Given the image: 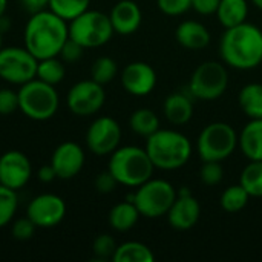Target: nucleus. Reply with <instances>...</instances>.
<instances>
[{
	"label": "nucleus",
	"mask_w": 262,
	"mask_h": 262,
	"mask_svg": "<svg viewBox=\"0 0 262 262\" xmlns=\"http://www.w3.org/2000/svg\"><path fill=\"white\" fill-rule=\"evenodd\" d=\"M69 38V25L51 9L31 14L25 28V48L37 58L57 57Z\"/></svg>",
	"instance_id": "f257e3e1"
},
{
	"label": "nucleus",
	"mask_w": 262,
	"mask_h": 262,
	"mask_svg": "<svg viewBox=\"0 0 262 262\" xmlns=\"http://www.w3.org/2000/svg\"><path fill=\"white\" fill-rule=\"evenodd\" d=\"M220 54L226 64L236 69H253L262 63V31L252 23L227 28L221 37Z\"/></svg>",
	"instance_id": "f03ea898"
},
{
	"label": "nucleus",
	"mask_w": 262,
	"mask_h": 262,
	"mask_svg": "<svg viewBox=\"0 0 262 262\" xmlns=\"http://www.w3.org/2000/svg\"><path fill=\"white\" fill-rule=\"evenodd\" d=\"M146 152L155 167L175 170L183 167L192 157V144L186 135L170 129H158L147 137Z\"/></svg>",
	"instance_id": "7ed1b4c3"
},
{
	"label": "nucleus",
	"mask_w": 262,
	"mask_h": 262,
	"mask_svg": "<svg viewBox=\"0 0 262 262\" xmlns=\"http://www.w3.org/2000/svg\"><path fill=\"white\" fill-rule=\"evenodd\" d=\"M154 163L146 149L137 146L118 147L111 154L107 170L115 177L118 184L138 187L152 178Z\"/></svg>",
	"instance_id": "20e7f679"
},
{
	"label": "nucleus",
	"mask_w": 262,
	"mask_h": 262,
	"mask_svg": "<svg viewBox=\"0 0 262 262\" xmlns=\"http://www.w3.org/2000/svg\"><path fill=\"white\" fill-rule=\"evenodd\" d=\"M18 109L34 121H46L58 109V94L52 84L34 78L18 89Z\"/></svg>",
	"instance_id": "39448f33"
},
{
	"label": "nucleus",
	"mask_w": 262,
	"mask_h": 262,
	"mask_svg": "<svg viewBox=\"0 0 262 262\" xmlns=\"http://www.w3.org/2000/svg\"><path fill=\"white\" fill-rule=\"evenodd\" d=\"M112 34L114 28L111 18L101 11L88 9L69 23V37L80 43L84 49L106 45Z\"/></svg>",
	"instance_id": "423d86ee"
},
{
	"label": "nucleus",
	"mask_w": 262,
	"mask_h": 262,
	"mask_svg": "<svg viewBox=\"0 0 262 262\" xmlns=\"http://www.w3.org/2000/svg\"><path fill=\"white\" fill-rule=\"evenodd\" d=\"M238 146V135L235 129L223 121L207 124L196 143L198 155L203 161H224Z\"/></svg>",
	"instance_id": "0eeeda50"
},
{
	"label": "nucleus",
	"mask_w": 262,
	"mask_h": 262,
	"mask_svg": "<svg viewBox=\"0 0 262 262\" xmlns=\"http://www.w3.org/2000/svg\"><path fill=\"white\" fill-rule=\"evenodd\" d=\"M177 198L175 187L164 180H147L134 193V204L141 216L160 218L167 215Z\"/></svg>",
	"instance_id": "6e6552de"
},
{
	"label": "nucleus",
	"mask_w": 262,
	"mask_h": 262,
	"mask_svg": "<svg viewBox=\"0 0 262 262\" xmlns=\"http://www.w3.org/2000/svg\"><path fill=\"white\" fill-rule=\"evenodd\" d=\"M229 86V72L223 63L204 61L192 74L189 89L200 100L210 101L220 98Z\"/></svg>",
	"instance_id": "1a4fd4ad"
},
{
	"label": "nucleus",
	"mask_w": 262,
	"mask_h": 262,
	"mask_svg": "<svg viewBox=\"0 0 262 262\" xmlns=\"http://www.w3.org/2000/svg\"><path fill=\"white\" fill-rule=\"evenodd\" d=\"M38 60L18 46L0 49V78L11 84H25L35 78Z\"/></svg>",
	"instance_id": "9d476101"
},
{
	"label": "nucleus",
	"mask_w": 262,
	"mask_h": 262,
	"mask_svg": "<svg viewBox=\"0 0 262 262\" xmlns=\"http://www.w3.org/2000/svg\"><path fill=\"white\" fill-rule=\"evenodd\" d=\"M104 100L106 94L103 84L94 81L92 78L75 83L66 95L68 109L77 117H89L97 114L103 107Z\"/></svg>",
	"instance_id": "9b49d317"
},
{
	"label": "nucleus",
	"mask_w": 262,
	"mask_h": 262,
	"mask_svg": "<svg viewBox=\"0 0 262 262\" xmlns=\"http://www.w3.org/2000/svg\"><path fill=\"white\" fill-rule=\"evenodd\" d=\"M121 141V127L111 117H98L92 121L86 132V144L89 150L98 157L111 155L118 149Z\"/></svg>",
	"instance_id": "f8f14e48"
},
{
	"label": "nucleus",
	"mask_w": 262,
	"mask_h": 262,
	"mask_svg": "<svg viewBox=\"0 0 262 262\" xmlns=\"http://www.w3.org/2000/svg\"><path fill=\"white\" fill-rule=\"evenodd\" d=\"M66 215V204L63 198L54 193H41L31 200L26 209V216L40 229H51L58 226Z\"/></svg>",
	"instance_id": "ddd939ff"
},
{
	"label": "nucleus",
	"mask_w": 262,
	"mask_h": 262,
	"mask_svg": "<svg viewBox=\"0 0 262 262\" xmlns=\"http://www.w3.org/2000/svg\"><path fill=\"white\" fill-rule=\"evenodd\" d=\"M31 175L32 166L23 152L8 150L0 157V184L18 190L28 184Z\"/></svg>",
	"instance_id": "4468645a"
},
{
	"label": "nucleus",
	"mask_w": 262,
	"mask_h": 262,
	"mask_svg": "<svg viewBox=\"0 0 262 262\" xmlns=\"http://www.w3.org/2000/svg\"><path fill=\"white\" fill-rule=\"evenodd\" d=\"M201 216V206L187 187H181L167 212L169 224L175 230L192 229Z\"/></svg>",
	"instance_id": "2eb2a0df"
},
{
	"label": "nucleus",
	"mask_w": 262,
	"mask_h": 262,
	"mask_svg": "<svg viewBox=\"0 0 262 262\" xmlns=\"http://www.w3.org/2000/svg\"><path fill=\"white\" fill-rule=\"evenodd\" d=\"M121 84L126 92L135 97L149 95L157 84L155 69L144 61L129 63L121 72Z\"/></svg>",
	"instance_id": "dca6fc26"
},
{
	"label": "nucleus",
	"mask_w": 262,
	"mask_h": 262,
	"mask_svg": "<svg viewBox=\"0 0 262 262\" xmlns=\"http://www.w3.org/2000/svg\"><path fill=\"white\" fill-rule=\"evenodd\" d=\"M51 164L55 169L57 178L71 180L81 172L84 166V152L80 144L74 141H64L55 147Z\"/></svg>",
	"instance_id": "f3484780"
},
{
	"label": "nucleus",
	"mask_w": 262,
	"mask_h": 262,
	"mask_svg": "<svg viewBox=\"0 0 262 262\" xmlns=\"http://www.w3.org/2000/svg\"><path fill=\"white\" fill-rule=\"evenodd\" d=\"M114 32L121 35L134 34L143 20L140 6L134 0H120L109 14Z\"/></svg>",
	"instance_id": "a211bd4d"
},
{
	"label": "nucleus",
	"mask_w": 262,
	"mask_h": 262,
	"mask_svg": "<svg viewBox=\"0 0 262 262\" xmlns=\"http://www.w3.org/2000/svg\"><path fill=\"white\" fill-rule=\"evenodd\" d=\"M177 41L186 49H203L210 43V32L207 28L195 20H184L175 31Z\"/></svg>",
	"instance_id": "6ab92c4d"
},
{
	"label": "nucleus",
	"mask_w": 262,
	"mask_h": 262,
	"mask_svg": "<svg viewBox=\"0 0 262 262\" xmlns=\"http://www.w3.org/2000/svg\"><path fill=\"white\" fill-rule=\"evenodd\" d=\"M238 144L250 161L262 160V118H252L239 134Z\"/></svg>",
	"instance_id": "aec40b11"
},
{
	"label": "nucleus",
	"mask_w": 262,
	"mask_h": 262,
	"mask_svg": "<svg viewBox=\"0 0 262 262\" xmlns=\"http://www.w3.org/2000/svg\"><path fill=\"white\" fill-rule=\"evenodd\" d=\"M163 111L169 123L175 126H181L190 121L193 115V104H192V100L186 94L175 92L166 98L163 104Z\"/></svg>",
	"instance_id": "412c9836"
},
{
	"label": "nucleus",
	"mask_w": 262,
	"mask_h": 262,
	"mask_svg": "<svg viewBox=\"0 0 262 262\" xmlns=\"http://www.w3.org/2000/svg\"><path fill=\"white\" fill-rule=\"evenodd\" d=\"M140 212L137 209V206L132 201H123L118 203L117 206H114L109 212V224L114 230L117 232H127L130 230L138 218H140Z\"/></svg>",
	"instance_id": "4be33fe9"
},
{
	"label": "nucleus",
	"mask_w": 262,
	"mask_h": 262,
	"mask_svg": "<svg viewBox=\"0 0 262 262\" xmlns=\"http://www.w3.org/2000/svg\"><path fill=\"white\" fill-rule=\"evenodd\" d=\"M249 14L247 0H221L216 9L220 23L227 29L246 21Z\"/></svg>",
	"instance_id": "5701e85b"
},
{
	"label": "nucleus",
	"mask_w": 262,
	"mask_h": 262,
	"mask_svg": "<svg viewBox=\"0 0 262 262\" xmlns=\"http://www.w3.org/2000/svg\"><path fill=\"white\" fill-rule=\"evenodd\" d=\"M238 103L243 112L252 118H262V84L250 83L246 84L238 95Z\"/></svg>",
	"instance_id": "b1692460"
},
{
	"label": "nucleus",
	"mask_w": 262,
	"mask_h": 262,
	"mask_svg": "<svg viewBox=\"0 0 262 262\" xmlns=\"http://www.w3.org/2000/svg\"><path fill=\"white\" fill-rule=\"evenodd\" d=\"M112 259L114 262H154L155 256L146 244L129 241L117 247Z\"/></svg>",
	"instance_id": "393cba45"
},
{
	"label": "nucleus",
	"mask_w": 262,
	"mask_h": 262,
	"mask_svg": "<svg viewBox=\"0 0 262 262\" xmlns=\"http://www.w3.org/2000/svg\"><path fill=\"white\" fill-rule=\"evenodd\" d=\"M129 126L130 129L141 137H150L152 134H155L160 129V120L157 117V114L150 109H137L130 118H129Z\"/></svg>",
	"instance_id": "a878e982"
},
{
	"label": "nucleus",
	"mask_w": 262,
	"mask_h": 262,
	"mask_svg": "<svg viewBox=\"0 0 262 262\" xmlns=\"http://www.w3.org/2000/svg\"><path fill=\"white\" fill-rule=\"evenodd\" d=\"M64 75H66V69H64V64H63V60H60L58 55L38 60L35 78L55 86L60 81H63Z\"/></svg>",
	"instance_id": "bb28decb"
},
{
	"label": "nucleus",
	"mask_w": 262,
	"mask_h": 262,
	"mask_svg": "<svg viewBox=\"0 0 262 262\" xmlns=\"http://www.w3.org/2000/svg\"><path fill=\"white\" fill-rule=\"evenodd\" d=\"M239 184L249 192L250 196L261 198L262 196V160L250 161L241 173Z\"/></svg>",
	"instance_id": "cd10ccee"
},
{
	"label": "nucleus",
	"mask_w": 262,
	"mask_h": 262,
	"mask_svg": "<svg viewBox=\"0 0 262 262\" xmlns=\"http://www.w3.org/2000/svg\"><path fill=\"white\" fill-rule=\"evenodd\" d=\"M249 192L241 186H230L227 187L223 195H221V200H220V204H221V209L229 212V213H236L239 210H243L247 203H249Z\"/></svg>",
	"instance_id": "c85d7f7f"
},
{
	"label": "nucleus",
	"mask_w": 262,
	"mask_h": 262,
	"mask_svg": "<svg viewBox=\"0 0 262 262\" xmlns=\"http://www.w3.org/2000/svg\"><path fill=\"white\" fill-rule=\"evenodd\" d=\"M91 0H49V9L66 21L74 20L89 9Z\"/></svg>",
	"instance_id": "c756f323"
},
{
	"label": "nucleus",
	"mask_w": 262,
	"mask_h": 262,
	"mask_svg": "<svg viewBox=\"0 0 262 262\" xmlns=\"http://www.w3.org/2000/svg\"><path fill=\"white\" fill-rule=\"evenodd\" d=\"M118 72V66L111 57H98L91 66V78L100 84L111 83Z\"/></svg>",
	"instance_id": "7c9ffc66"
},
{
	"label": "nucleus",
	"mask_w": 262,
	"mask_h": 262,
	"mask_svg": "<svg viewBox=\"0 0 262 262\" xmlns=\"http://www.w3.org/2000/svg\"><path fill=\"white\" fill-rule=\"evenodd\" d=\"M18 207L17 190L0 184V229L8 226Z\"/></svg>",
	"instance_id": "2f4dec72"
},
{
	"label": "nucleus",
	"mask_w": 262,
	"mask_h": 262,
	"mask_svg": "<svg viewBox=\"0 0 262 262\" xmlns=\"http://www.w3.org/2000/svg\"><path fill=\"white\" fill-rule=\"evenodd\" d=\"M117 243L115 239L107 235V233H103V235H98L95 239H94V244H92V252L94 255L97 256V259H109V258H114V253L117 250Z\"/></svg>",
	"instance_id": "473e14b6"
},
{
	"label": "nucleus",
	"mask_w": 262,
	"mask_h": 262,
	"mask_svg": "<svg viewBox=\"0 0 262 262\" xmlns=\"http://www.w3.org/2000/svg\"><path fill=\"white\" fill-rule=\"evenodd\" d=\"M203 167L200 170V178L206 186H218L224 178V169L221 161H203Z\"/></svg>",
	"instance_id": "72a5a7b5"
},
{
	"label": "nucleus",
	"mask_w": 262,
	"mask_h": 262,
	"mask_svg": "<svg viewBox=\"0 0 262 262\" xmlns=\"http://www.w3.org/2000/svg\"><path fill=\"white\" fill-rule=\"evenodd\" d=\"M37 226L26 216V218H20L12 224L11 233L14 236V239L17 241H29L34 236Z\"/></svg>",
	"instance_id": "f704fd0d"
},
{
	"label": "nucleus",
	"mask_w": 262,
	"mask_h": 262,
	"mask_svg": "<svg viewBox=\"0 0 262 262\" xmlns=\"http://www.w3.org/2000/svg\"><path fill=\"white\" fill-rule=\"evenodd\" d=\"M157 5L166 15H181L192 8V0H157Z\"/></svg>",
	"instance_id": "c9c22d12"
},
{
	"label": "nucleus",
	"mask_w": 262,
	"mask_h": 262,
	"mask_svg": "<svg viewBox=\"0 0 262 262\" xmlns=\"http://www.w3.org/2000/svg\"><path fill=\"white\" fill-rule=\"evenodd\" d=\"M83 51H84V48H83L80 43H77L75 40H72V38L69 37V38L64 41V45L61 46L58 57H60L63 61H66V63H75V61H78V60L81 58Z\"/></svg>",
	"instance_id": "e433bc0d"
},
{
	"label": "nucleus",
	"mask_w": 262,
	"mask_h": 262,
	"mask_svg": "<svg viewBox=\"0 0 262 262\" xmlns=\"http://www.w3.org/2000/svg\"><path fill=\"white\" fill-rule=\"evenodd\" d=\"M18 109V92L0 89V115H11Z\"/></svg>",
	"instance_id": "4c0bfd02"
},
{
	"label": "nucleus",
	"mask_w": 262,
	"mask_h": 262,
	"mask_svg": "<svg viewBox=\"0 0 262 262\" xmlns=\"http://www.w3.org/2000/svg\"><path fill=\"white\" fill-rule=\"evenodd\" d=\"M94 184H95L97 192H100V193L106 195V193L114 192V189L117 187L118 181L115 180V177H114L109 170H106V172H101V173H98V175H97V178H95Z\"/></svg>",
	"instance_id": "58836bf2"
},
{
	"label": "nucleus",
	"mask_w": 262,
	"mask_h": 262,
	"mask_svg": "<svg viewBox=\"0 0 262 262\" xmlns=\"http://www.w3.org/2000/svg\"><path fill=\"white\" fill-rule=\"evenodd\" d=\"M221 0H192V8L203 15L216 14V9L220 6Z\"/></svg>",
	"instance_id": "ea45409f"
},
{
	"label": "nucleus",
	"mask_w": 262,
	"mask_h": 262,
	"mask_svg": "<svg viewBox=\"0 0 262 262\" xmlns=\"http://www.w3.org/2000/svg\"><path fill=\"white\" fill-rule=\"evenodd\" d=\"M20 3L29 14H35L49 8V0H20Z\"/></svg>",
	"instance_id": "a19ab883"
},
{
	"label": "nucleus",
	"mask_w": 262,
	"mask_h": 262,
	"mask_svg": "<svg viewBox=\"0 0 262 262\" xmlns=\"http://www.w3.org/2000/svg\"><path fill=\"white\" fill-rule=\"evenodd\" d=\"M37 177L41 183H52L57 178V173H55V169L52 167V164L49 163V164H45L38 169Z\"/></svg>",
	"instance_id": "79ce46f5"
},
{
	"label": "nucleus",
	"mask_w": 262,
	"mask_h": 262,
	"mask_svg": "<svg viewBox=\"0 0 262 262\" xmlns=\"http://www.w3.org/2000/svg\"><path fill=\"white\" fill-rule=\"evenodd\" d=\"M6 8H8V0H0V18L3 17Z\"/></svg>",
	"instance_id": "37998d69"
},
{
	"label": "nucleus",
	"mask_w": 262,
	"mask_h": 262,
	"mask_svg": "<svg viewBox=\"0 0 262 262\" xmlns=\"http://www.w3.org/2000/svg\"><path fill=\"white\" fill-rule=\"evenodd\" d=\"M252 3H253L258 9H262V0H252Z\"/></svg>",
	"instance_id": "c03bdc74"
},
{
	"label": "nucleus",
	"mask_w": 262,
	"mask_h": 262,
	"mask_svg": "<svg viewBox=\"0 0 262 262\" xmlns=\"http://www.w3.org/2000/svg\"><path fill=\"white\" fill-rule=\"evenodd\" d=\"M2 31H3V29H2V26H0V49L3 48V46H2V37H3V35H2Z\"/></svg>",
	"instance_id": "a18cd8bd"
}]
</instances>
